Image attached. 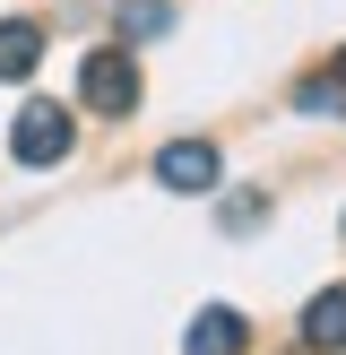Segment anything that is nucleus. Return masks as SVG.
Instances as JSON below:
<instances>
[{"instance_id":"obj_4","label":"nucleus","mask_w":346,"mask_h":355,"mask_svg":"<svg viewBox=\"0 0 346 355\" xmlns=\"http://www.w3.org/2000/svg\"><path fill=\"white\" fill-rule=\"evenodd\" d=\"M242 347H251V321L225 312V304H208L199 321H190V338H182V355H242Z\"/></svg>"},{"instance_id":"obj_1","label":"nucleus","mask_w":346,"mask_h":355,"mask_svg":"<svg viewBox=\"0 0 346 355\" xmlns=\"http://www.w3.org/2000/svg\"><path fill=\"white\" fill-rule=\"evenodd\" d=\"M78 96L95 104L104 121H130L138 113V69H130V52H86V61H78Z\"/></svg>"},{"instance_id":"obj_8","label":"nucleus","mask_w":346,"mask_h":355,"mask_svg":"<svg viewBox=\"0 0 346 355\" xmlns=\"http://www.w3.org/2000/svg\"><path fill=\"white\" fill-rule=\"evenodd\" d=\"M294 104H303V113H329V121H338V113H346V87H338V78H303V96H294Z\"/></svg>"},{"instance_id":"obj_7","label":"nucleus","mask_w":346,"mask_h":355,"mask_svg":"<svg viewBox=\"0 0 346 355\" xmlns=\"http://www.w3.org/2000/svg\"><path fill=\"white\" fill-rule=\"evenodd\" d=\"M121 35H173V0H121Z\"/></svg>"},{"instance_id":"obj_10","label":"nucleus","mask_w":346,"mask_h":355,"mask_svg":"<svg viewBox=\"0 0 346 355\" xmlns=\"http://www.w3.org/2000/svg\"><path fill=\"white\" fill-rule=\"evenodd\" d=\"M329 78H338V87H346V52H338V69H329Z\"/></svg>"},{"instance_id":"obj_3","label":"nucleus","mask_w":346,"mask_h":355,"mask_svg":"<svg viewBox=\"0 0 346 355\" xmlns=\"http://www.w3.org/2000/svg\"><path fill=\"white\" fill-rule=\"evenodd\" d=\"M156 182L165 191H217V148L208 139H173V148H156Z\"/></svg>"},{"instance_id":"obj_2","label":"nucleus","mask_w":346,"mask_h":355,"mask_svg":"<svg viewBox=\"0 0 346 355\" xmlns=\"http://www.w3.org/2000/svg\"><path fill=\"white\" fill-rule=\"evenodd\" d=\"M9 156H17V165H61V156H69V113L35 96L26 113L9 121Z\"/></svg>"},{"instance_id":"obj_6","label":"nucleus","mask_w":346,"mask_h":355,"mask_svg":"<svg viewBox=\"0 0 346 355\" xmlns=\"http://www.w3.org/2000/svg\"><path fill=\"white\" fill-rule=\"evenodd\" d=\"M35 61H44V26L35 17H0V87L35 78Z\"/></svg>"},{"instance_id":"obj_5","label":"nucleus","mask_w":346,"mask_h":355,"mask_svg":"<svg viewBox=\"0 0 346 355\" xmlns=\"http://www.w3.org/2000/svg\"><path fill=\"white\" fill-rule=\"evenodd\" d=\"M303 347H311V355H338V347H346V286H320V295L303 304Z\"/></svg>"},{"instance_id":"obj_9","label":"nucleus","mask_w":346,"mask_h":355,"mask_svg":"<svg viewBox=\"0 0 346 355\" xmlns=\"http://www.w3.org/2000/svg\"><path fill=\"white\" fill-rule=\"evenodd\" d=\"M260 217H268V200H260V191H242V200H225V225H234V234H251Z\"/></svg>"}]
</instances>
